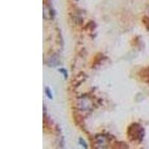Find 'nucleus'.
<instances>
[{
  "instance_id": "nucleus-1",
  "label": "nucleus",
  "mask_w": 149,
  "mask_h": 149,
  "mask_svg": "<svg viewBox=\"0 0 149 149\" xmlns=\"http://www.w3.org/2000/svg\"><path fill=\"white\" fill-rule=\"evenodd\" d=\"M45 93H46V96H47L49 99L52 100L53 95H52V93L51 90H50V88H49V87H48L47 86V87H46V88H45Z\"/></svg>"
},
{
  "instance_id": "nucleus-2",
  "label": "nucleus",
  "mask_w": 149,
  "mask_h": 149,
  "mask_svg": "<svg viewBox=\"0 0 149 149\" xmlns=\"http://www.w3.org/2000/svg\"><path fill=\"white\" fill-rule=\"evenodd\" d=\"M49 64L50 63H52V66H58V64H59V61L58 60H54V57H53L52 58L51 60H50V61H49Z\"/></svg>"
},
{
  "instance_id": "nucleus-3",
  "label": "nucleus",
  "mask_w": 149,
  "mask_h": 149,
  "mask_svg": "<svg viewBox=\"0 0 149 149\" xmlns=\"http://www.w3.org/2000/svg\"><path fill=\"white\" fill-rule=\"evenodd\" d=\"M59 72H61V73H63V75L64 76V78L65 79H66L68 77V73H67V71H66V70H65L64 68H61V69H60L59 70H58Z\"/></svg>"
},
{
  "instance_id": "nucleus-4",
  "label": "nucleus",
  "mask_w": 149,
  "mask_h": 149,
  "mask_svg": "<svg viewBox=\"0 0 149 149\" xmlns=\"http://www.w3.org/2000/svg\"><path fill=\"white\" fill-rule=\"evenodd\" d=\"M79 143L80 145H81V146H83V147H84L85 148H87V144H86V142H85L83 139H81V138H80L79 139Z\"/></svg>"
}]
</instances>
